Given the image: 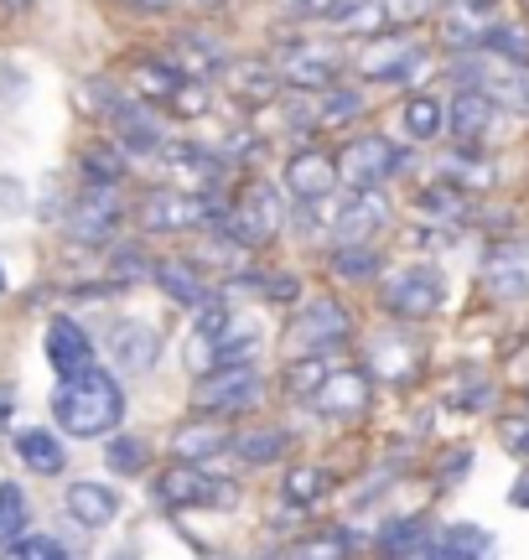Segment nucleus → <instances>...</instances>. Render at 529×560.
I'll use <instances>...</instances> for the list:
<instances>
[{
    "mask_svg": "<svg viewBox=\"0 0 529 560\" xmlns=\"http://www.w3.org/2000/svg\"><path fill=\"white\" fill-rule=\"evenodd\" d=\"M52 416L68 436H109L125 420V389L104 369H83V374L58 384Z\"/></svg>",
    "mask_w": 529,
    "mask_h": 560,
    "instance_id": "obj_1",
    "label": "nucleus"
},
{
    "mask_svg": "<svg viewBox=\"0 0 529 560\" xmlns=\"http://www.w3.org/2000/svg\"><path fill=\"white\" fill-rule=\"evenodd\" d=\"M228 202L219 192H187V187H166L141 202V229L145 234H183V229H203L219 223L224 229Z\"/></svg>",
    "mask_w": 529,
    "mask_h": 560,
    "instance_id": "obj_2",
    "label": "nucleus"
},
{
    "mask_svg": "<svg viewBox=\"0 0 529 560\" xmlns=\"http://www.w3.org/2000/svg\"><path fill=\"white\" fill-rule=\"evenodd\" d=\"M260 369L249 359H234V363H219L208 369L198 389H192V410L198 416H239L249 405H260Z\"/></svg>",
    "mask_w": 529,
    "mask_h": 560,
    "instance_id": "obj_3",
    "label": "nucleus"
},
{
    "mask_svg": "<svg viewBox=\"0 0 529 560\" xmlns=\"http://www.w3.org/2000/svg\"><path fill=\"white\" fill-rule=\"evenodd\" d=\"M275 73L281 83H291L296 94H327L338 89V73H343V52L332 42H291L281 58H275Z\"/></svg>",
    "mask_w": 529,
    "mask_h": 560,
    "instance_id": "obj_4",
    "label": "nucleus"
},
{
    "mask_svg": "<svg viewBox=\"0 0 529 560\" xmlns=\"http://www.w3.org/2000/svg\"><path fill=\"white\" fill-rule=\"evenodd\" d=\"M348 332H353V322H348L343 306L317 296V301H306L302 312H296V322L285 327V353H296V359L302 353H332Z\"/></svg>",
    "mask_w": 529,
    "mask_h": 560,
    "instance_id": "obj_5",
    "label": "nucleus"
},
{
    "mask_svg": "<svg viewBox=\"0 0 529 560\" xmlns=\"http://www.w3.org/2000/svg\"><path fill=\"white\" fill-rule=\"evenodd\" d=\"M156 499L172 503V509H234V503H239V488H234V482H224V478H208L203 467L183 462V467L162 472V482H156Z\"/></svg>",
    "mask_w": 529,
    "mask_h": 560,
    "instance_id": "obj_6",
    "label": "nucleus"
},
{
    "mask_svg": "<svg viewBox=\"0 0 529 560\" xmlns=\"http://www.w3.org/2000/svg\"><path fill=\"white\" fill-rule=\"evenodd\" d=\"M400 166H405V156H400L385 136H358L343 156H338V177H343L353 192H374V187L389 182Z\"/></svg>",
    "mask_w": 529,
    "mask_h": 560,
    "instance_id": "obj_7",
    "label": "nucleus"
},
{
    "mask_svg": "<svg viewBox=\"0 0 529 560\" xmlns=\"http://www.w3.org/2000/svg\"><path fill=\"white\" fill-rule=\"evenodd\" d=\"M426 47L410 37H374L364 47V58H358V73L368 83H410L426 73Z\"/></svg>",
    "mask_w": 529,
    "mask_h": 560,
    "instance_id": "obj_8",
    "label": "nucleus"
},
{
    "mask_svg": "<svg viewBox=\"0 0 529 560\" xmlns=\"http://www.w3.org/2000/svg\"><path fill=\"white\" fill-rule=\"evenodd\" d=\"M442 296H447V285H442V270H436V265H410V270H400L395 280H385V306L400 322L431 317V312L442 306Z\"/></svg>",
    "mask_w": 529,
    "mask_h": 560,
    "instance_id": "obj_9",
    "label": "nucleus"
},
{
    "mask_svg": "<svg viewBox=\"0 0 529 560\" xmlns=\"http://www.w3.org/2000/svg\"><path fill=\"white\" fill-rule=\"evenodd\" d=\"M493 26H498V5L493 0H451L442 11V42L451 52H489Z\"/></svg>",
    "mask_w": 529,
    "mask_h": 560,
    "instance_id": "obj_10",
    "label": "nucleus"
},
{
    "mask_svg": "<svg viewBox=\"0 0 529 560\" xmlns=\"http://www.w3.org/2000/svg\"><path fill=\"white\" fill-rule=\"evenodd\" d=\"M483 285L493 301H525L529 296V240H498L483 255Z\"/></svg>",
    "mask_w": 529,
    "mask_h": 560,
    "instance_id": "obj_11",
    "label": "nucleus"
},
{
    "mask_svg": "<svg viewBox=\"0 0 529 560\" xmlns=\"http://www.w3.org/2000/svg\"><path fill=\"white\" fill-rule=\"evenodd\" d=\"M228 234L245 244H270L275 240V229H281V198H275V187H264V182H255L245 198L228 208Z\"/></svg>",
    "mask_w": 529,
    "mask_h": 560,
    "instance_id": "obj_12",
    "label": "nucleus"
},
{
    "mask_svg": "<svg viewBox=\"0 0 529 560\" xmlns=\"http://www.w3.org/2000/svg\"><path fill=\"white\" fill-rule=\"evenodd\" d=\"M368 400H374V380H368L364 369H332L306 405H311L317 416L348 420V416H358V410H368Z\"/></svg>",
    "mask_w": 529,
    "mask_h": 560,
    "instance_id": "obj_13",
    "label": "nucleus"
},
{
    "mask_svg": "<svg viewBox=\"0 0 529 560\" xmlns=\"http://www.w3.org/2000/svg\"><path fill=\"white\" fill-rule=\"evenodd\" d=\"M385 223H389V202L379 198V187H374V192H353V198H343L338 219H332V240L338 244H368Z\"/></svg>",
    "mask_w": 529,
    "mask_h": 560,
    "instance_id": "obj_14",
    "label": "nucleus"
},
{
    "mask_svg": "<svg viewBox=\"0 0 529 560\" xmlns=\"http://www.w3.org/2000/svg\"><path fill=\"white\" fill-rule=\"evenodd\" d=\"M109 353H115V363H120L125 374H145L151 363L162 359V332L151 322L125 317L109 327Z\"/></svg>",
    "mask_w": 529,
    "mask_h": 560,
    "instance_id": "obj_15",
    "label": "nucleus"
},
{
    "mask_svg": "<svg viewBox=\"0 0 529 560\" xmlns=\"http://www.w3.org/2000/svg\"><path fill=\"white\" fill-rule=\"evenodd\" d=\"M281 182L296 202H322L332 192V182H338V161L327 156V151H296V156L285 161Z\"/></svg>",
    "mask_w": 529,
    "mask_h": 560,
    "instance_id": "obj_16",
    "label": "nucleus"
},
{
    "mask_svg": "<svg viewBox=\"0 0 529 560\" xmlns=\"http://www.w3.org/2000/svg\"><path fill=\"white\" fill-rule=\"evenodd\" d=\"M493 125H498V100H489L483 89H462V94L447 104V130L462 140V145H478Z\"/></svg>",
    "mask_w": 529,
    "mask_h": 560,
    "instance_id": "obj_17",
    "label": "nucleus"
},
{
    "mask_svg": "<svg viewBox=\"0 0 529 560\" xmlns=\"http://www.w3.org/2000/svg\"><path fill=\"white\" fill-rule=\"evenodd\" d=\"M47 359H52V369L62 380H73L83 369H94V342H89V332L73 317H58L47 327Z\"/></svg>",
    "mask_w": 529,
    "mask_h": 560,
    "instance_id": "obj_18",
    "label": "nucleus"
},
{
    "mask_svg": "<svg viewBox=\"0 0 529 560\" xmlns=\"http://www.w3.org/2000/svg\"><path fill=\"white\" fill-rule=\"evenodd\" d=\"M115 223H120V198H115L109 187H94V192H83L79 208H73V240L99 244L115 234Z\"/></svg>",
    "mask_w": 529,
    "mask_h": 560,
    "instance_id": "obj_19",
    "label": "nucleus"
},
{
    "mask_svg": "<svg viewBox=\"0 0 529 560\" xmlns=\"http://www.w3.org/2000/svg\"><path fill=\"white\" fill-rule=\"evenodd\" d=\"M162 161L187 182V192H213V182L224 177V166L213 151H198V145H162Z\"/></svg>",
    "mask_w": 529,
    "mask_h": 560,
    "instance_id": "obj_20",
    "label": "nucleus"
},
{
    "mask_svg": "<svg viewBox=\"0 0 529 560\" xmlns=\"http://www.w3.org/2000/svg\"><path fill=\"white\" fill-rule=\"evenodd\" d=\"M68 514L89 529H104V524L120 514V499H115V488H104V482H73L68 488Z\"/></svg>",
    "mask_w": 529,
    "mask_h": 560,
    "instance_id": "obj_21",
    "label": "nucleus"
},
{
    "mask_svg": "<svg viewBox=\"0 0 529 560\" xmlns=\"http://www.w3.org/2000/svg\"><path fill=\"white\" fill-rule=\"evenodd\" d=\"M156 280H162L166 296L183 301V306H213V291H208L203 276H198L187 260H162L156 265Z\"/></svg>",
    "mask_w": 529,
    "mask_h": 560,
    "instance_id": "obj_22",
    "label": "nucleus"
},
{
    "mask_svg": "<svg viewBox=\"0 0 529 560\" xmlns=\"http://www.w3.org/2000/svg\"><path fill=\"white\" fill-rule=\"evenodd\" d=\"M136 89L145 94V104H177V94L187 89V73L177 62H141L136 68Z\"/></svg>",
    "mask_w": 529,
    "mask_h": 560,
    "instance_id": "obj_23",
    "label": "nucleus"
},
{
    "mask_svg": "<svg viewBox=\"0 0 529 560\" xmlns=\"http://www.w3.org/2000/svg\"><path fill=\"white\" fill-rule=\"evenodd\" d=\"M436 172H442L457 192H483V187H493V166L478 161V151H451V156H442Z\"/></svg>",
    "mask_w": 529,
    "mask_h": 560,
    "instance_id": "obj_24",
    "label": "nucleus"
},
{
    "mask_svg": "<svg viewBox=\"0 0 529 560\" xmlns=\"http://www.w3.org/2000/svg\"><path fill=\"white\" fill-rule=\"evenodd\" d=\"M421 213H426V219H436L442 223V229H462V223L472 219V192H457V187H431L426 198H421Z\"/></svg>",
    "mask_w": 529,
    "mask_h": 560,
    "instance_id": "obj_25",
    "label": "nucleus"
},
{
    "mask_svg": "<svg viewBox=\"0 0 529 560\" xmlns=\"http://www.w3.org/2000/svg\"><path fill=\"white\" fill-rule=\"evenodd\" d=\"M400 125H405L410 140H436L447 130V109L431 100V94H415V100H405V109H400Z\"/></svg>",
    "mask_w": 529,
    "mask_h": 560,
    "instance_id": "obj_26",
    "label": "nucleus"
},
{
    "mask_svg": "<svg viewBox=\"0 0 529 560\" xmlns=\"http://www.w3.org/2000/svg\"><path fill=\"white\" fill-rule=\"evenodd\" d=\"M16 452H21V462H26L32 472H62V462H68V452L58 446L52 431H21Z\"/></svg>",
    "mask_w": 529,
    "mask_h": 560,
    "instance_id": "obj_27",
    "label": "nucleus"
},
{
    "mask_svg": "<svg viewBox=\"0 0 529 560\" xmlns=\"http://www.w3.org/2000/svg\"><path fill=\"white\" fill-rule=\"evenodd\" d=\"M436 550L447 560H493V540L478 529V524H451Z\"/></svg>",
    "mask_w": 529,
    "mask_h": 560,
    "instance_id": "obj_28",
    "label": "nucleus"
},
{
    "mask_svg": "<svg viewBox=\"0 0 529 560\" xmlns=\"http://www.w3.org/2000/svg\"><path fill=\"white\" fill-rule=\"evenodd\" d=\"M332 374V363H327V353H302V359L285 369V395H296V400H311L317 395V384Z\"/></svg>",
    "mask_w": 529,
    "mask_h": 560,
    "instance_id": "obj_29",
    "label": "nucleus"
},
{
    "mask_svg": "<svg viewBox=\"0 0 529 560\" xmlns=\"http://www.w3.org/2000/svg\"><path fill=\"white\" fill-rule=\"evenodd\" d=\"M332 488V478H327L322 467H296V472H285L281 482V499L291 503V509H306V503H317Z\"/></svg>",
    "mask_w": 529,
    "mask_h": 560,
    "instance_id": "obj_30",
    "label": "nucleus"
},
{
    "mask_svg": "<svg viewBox=\"0 0 529 560\" xmlns=\"http://www.w3.org/2000/svg\"><path fill=\"white\" fill-rule=\"evenodd\" d=\"M228 436L219 431V425H183L177 431V441H172V452L183 462H198V457H213V452H224Z\"/></svg>",
    "mask_w": 529,
    "mask_h": 560,
    "instance_id": "obj_31",
    "label": "nucleus"
},
{
    "mask_svg": "<svg viewBox=\"0 0 529 560\" xmlns=\"http://www.w3.org/2000/svg\"><path fill=\"white\" fill-rule=\"evenodd\" d=\"M358 109H364V94L358 89H327L322 100H317V125H348V120H358Z\"/></svg>",
    "mask_w": 529,
    "mask_h": 560,
    "instance_id": "obj_32",
    "label": "nucleus"
},
{
    "mask_svg": "<svg viewBox=\"0 0 529 560\" xmlns=\"http://www.w3.org/2000/svg\"><path fill=\"white\" fill-rule=\"evenodd\" d=\"M332 270L348 280L379 276V249H368V244H338V249H332Z\"/></svg>",
    "mask_w": 529,
    "mask_h": 560,
    "instance_id": "obj_33",
    "label": "nucleus"
},
{
    "mask_svg": "<svg viewBox=\"0 0 529 560\" xmlns=\"http://www.w3.org/2000/svg\"><path fill=\"white\" fill-rule=\"evenodd\" d=\"M26 529V499L16 482H0V545H16Z\"/></svg>",
    "mask_w": 529,
    "mask_h": 560,
    "instance_id": "obj_34",
    "label": "nucleus"
},
{
    "mask_svg": "<svg viewBox=\"0 0 529 560\" xmlns=\"http://www.w3.org/2000/svg\"><path fill=\"white\" fill-rule=\"evenodd\" d=\"M348 535H338V529H327V535H311V540L291 545V556L285 560H348Z\"/></svg>",
    "mask_w": 529,
    "mask_h": 560,
    "instance_id": "obj_35",
    "label": "nucleus"
},
{
    "mask_svg": "<svg viewBox=\"0 0 529 560\" xmlns=\"http://www.w3.org/2000/svg\"><path fill=\"white\" fill-rule=\"evenodd\" d=\"M234 446H239V457H245V462L264 467V462H275L285 452V431H245Z\"/></svg>",
    "mask_w": 529,
    "mask_h": 560,
    "instance_id": "obj_36",
    "label": "nucleus"
},
{
    "mask_svg": "<svg viewBox=\"0 0 529 560\" xmlns=\"http://www.w3.org/2000/svg\"><path fill=\"white\" fill-rule=\"evenodd\" d=\"M489 52L493 58H504V62H525L529 58V32L525 26H493Z\"/></svg>",
    "mask_w": 529,
    "mask_h": 560,
    "instance_id": "obj_37",
    "label": "nucleus"
},
{
    "mask_svg": "<svg viewBox=\"0 0 529 560\" xmlns=\"http://www.w3.org/2000/svg\"><path fill=\"white\" fill-rule=\"evenodd\" d=\"M431 11H436V0H385L389 32H400V26H415V21H426Z\"/></svg>",
    "mask_w": 529,
    "mask_h": 560,
    "instance_id": "obj_38",
    "label": "nucleus"
},
{
    "mask_svg": "<svg viewBox=\"0 0 529 560\" xmlns=\"http://www.w3.org/2000/svg\"><path fill=\"white\" fill-rule=\"evenodd\" d=\"M109 467L115 472H141L145 467V441H136V436H120V441H109Z\"/></svg>",
    "mask_w": 529,
    "mask_h": 560,
    "instance_id": "obj_39",
    "label": "nucleus"
},
{
    "mask_svg": "<svg viewBox=\"0 0 529 560\" xmlns=\"http://www.w3.org/2000/svg\"><path fill=\"white\" fill-rule=\"evenodd\" d=\"M5 560H68L58 540H47V535H32V540H16L5 550Z\"/></svg>",
    "mask_w": 529,
    "mask_h": 560,
    "instance_id": "obj_40",
    "label": "nucleus"
},
{
    "mask_svg": "<svg viewBox=\"0 0 529 560\" xmlns=\"http://www.w3.org/2000/svg\"><path fill=\"white\" fill-rule=\"evenodd\" d=\"M498 441H504L509 452H519V457H529V416H504L498 420Z\"/></svg>",
    "mask_w": 529,
    "mask_h": 560,
    "instance_id": "obj_41",
    "label": "nucleus"
},
{
    "mask_svg": "<svg viewBox=\"0 0 529 560\" xmlns=\"http://www.w3.org/2000/svg\"><path fill=\"white\" fill-rule=\"evenodd\" d=\"M83 166H89V177L104 182V187L125 177V161H115V151H89V161H83Z\"/></svg>",
    "mask_w": 529,
    "mask_h": 560,
    "instance_id": "obj_42",
    "label": "nucleus"
},
{
    "mask_svg": "<svg viewBox=\"0 0 529 560\" xmlns=\"http://www.w3.org/2000/svg\"><path fill=\"white\" fill-rule=\"evenodd\" d=\"M389 550H405V545H421V524L410 520V524H395V535H385Z\"/></svg>",
    "mask_w": 529,
    "mask_h": 560,
    "instance_id": "obj_43",
    "label": "nucleus"
},
{
    "mask_svg": "<svg viewBox=\"0 0 529 560\" xmlns=\"http://www.w3.org/2000/svg\"><path fill=\"white\" fill-rule=\"evenodd\" d=\"M125 5H136V11H166L172 0H125Z\"/></svg>",
    "mask_w": 529,
    "mask_h": 560,
    "instance_id": "obj_44",
    "label": "nucleus"
},
{
    "mask_svg": "<svg viewBox=\"0 0 529 560\" xmlns=\"http://www.w3.org/2000/svg\"><path fill=\"white\" fill-rule=\"evenodd\" d=\"M514 503H519V509H529V478H519V488H514Z\"/></svg>",
    "mask_w": 529,
    "mask_h": 560,
    "instance_id": "obj_45",
    "label": "nucleus"
},
{
    "mask_svg": "<svg viewBox=\"0 0 529 560\" xmlns=\"http://www.w3.org/2000/svg\"><path fill=\"white\" fill-rule=\"evenodd\" d=\"M5 410H11V389H0V416H5Z\"/></svg>",
    "mask_w": 529,
    "mask_h": 560,
    "instance_id": "obj_46",
    "label": "nucleus"
},
{
    "mask_svg": "<svg viewBox=\"0 0 529 560\" xmlns=\"http://www.w3.org/2000/svg\"><path fill=\"white\" fill-rule=\"evenodd\" d=\"M11 5H26V0H11Z\"/></svg>",
    "mask_w": 529,
    "mask_h": 560,
    "instance_id": "obj_47",
    "label": "nucleus"
},
{
    "mask_svg": "<svg viewBox=\"0 0 529 560\" xmlns=\"http://www.w3.org/2000/svg\"><path fill=\"white\" fill-rule=\"evenodd\" d=\"M0 285H5V276H0Z\"/></svg>",
    "mask_w": 529,
    "mask_h": 560,
    "instance_id": "obj_48",
    "label": "nucleus"
}]
</instances>
